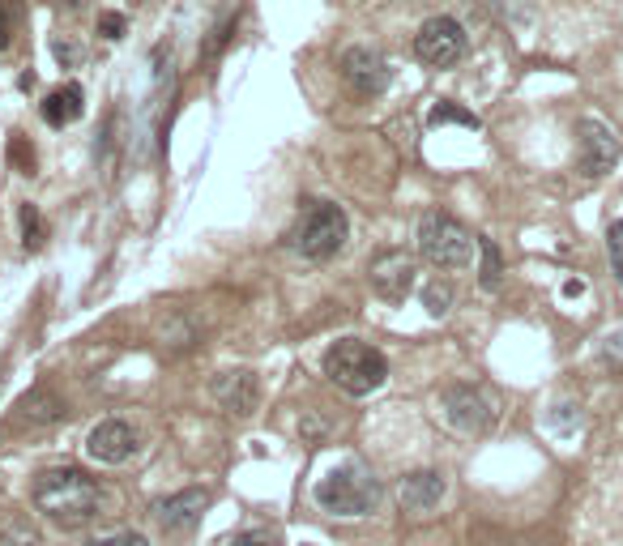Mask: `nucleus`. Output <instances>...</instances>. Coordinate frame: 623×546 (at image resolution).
Wrapping results in <instances>:
<instances>
[{
    "label": "nucleus",
    "mask_w": 623,
    "mask_h": 546,
    "mask_svg": "<svg viewBox=\"0 0 623 546\" xmlns=\"http://www.w3.org/2000/svg\"><path fill=\"white\" fill-rule=\"evenodd\" d=\"M414 273H419V265H414V256L402 248H385L380 256H372V265H367L372 291L385 303H402L414 291Z\"/></svg>",
    "instance_id": "obj_7"
},
{
    "label": "nucleus",
    "mask_w": 623,
    "mask_h": 546,
    "mask_svg": "<svg viewBox=\"0 0 623 546\" xmlns=\"http://www.w3.org/2000/svg\"><path fill=\"white\" fill-rule=\"evenodd\" d=\"M423 303H427V316L440 320L444 312L453 308V286H449V282H431L427 291H423Z\"/></svg>",
    "instance_id": "obj_18"
},
{
    "label": "nucleus",
    "mask_w": 623,
    "mask_h": 546,
    "mask_svg": "<svg viewBox=\"0 0 623 546\" xmlns=\"http://www.w3.org/2000/svg\"><path fill=\"white\" fill-rule=\"evenodd\" d=\"M346 235H350V222L342 214V205L333 201H312L308 210L295 218L291 227V248L299 256H308V261H329V256H338L346 248Z\"/></svg>",
    "instance_id": "obj_4"
},
{
    "label": "nucleus",
    "mask_w": 623,
    "mask_h": 546,
    "mask_svg": "<svg viewBox=\"0 0 623 546\" xmlns=\"http://www.w3.org/2000/svg\"><path fill=\"white\" fill-rule=\"evenodd\" d=\"M86 94H82V86H60V90H52V94H47V99H43V120L47 124H52V128H65V124H73V120H82V111H86Z\"/></svg>",
    "instance_id": "obj_16"
},
{
    "label": "nucleus",
    "mask_w": 623,
    "mask_h": 546,
    "mask_svg": "<svg viewBox=\"0 0 623 546\" xmlns=\"http://www.w3.org/2000/svg\"><path fill=\"white\" fill-rule=\"evenodd\" d=\"M5 43H9V26H5V9H0V52H5Z\"/></svg>",
    "instance_id": "obj_25"
},
{
    "label": "nucleus",
    "mask_w": 623,
    "mask_h": 546,
    "mask_svg": "<svg viewBox=\"0 0 623 546\" xmlns=\"http://www.w3.org/2000/svg\"><path fill=\"white\" fill-rule=\"evenodd\" d=\"M431 124H466V128H478V116L457 103H436L431 107Z\"/></svg>",
    "instance_id": "obj_19"
},
{
    "label": "nucleus",
    "mask_w": 623,
    "mask_h": 546,
    "mask_svg": "<svg viewBox=\"0 0 623 546\" xmlns=\"http://www.w3.org/2000/svg\"><path fill=\"white\" fill-rule=\"evenodd\" d=\"M444 419H449L457 431H466V436H474V431H487L491 427V401L470 389V384H457V389H444Z\"/></svg>",
    "instance_id": "obj_9"
},
{
    "label": "nucleus",
    "mask_w": 623,
    "mask_h": 546,
    "mask_svg": "<svg viewBox=\"0 0 623 546\" xmlns=\"http://www.w3.org/2000/svg\"><path fill=\"white\" fill-rule=\"evenodd\" d=\"M56 419H65V397L52 393L47 384L30 389L18 406H13V423H18V427H47Z\"/></svg>",
    "instance_id": "obj_14"
},
{
    "label": "nucleus",
    "mask_w": 623,
    "mask_h": 546,
    "mask_svg": "<svg viewBox=\"0 0 623 546\" xmlns=\"http://www.w3.org/2000/svg\"><path fill=\"white\" fill-rule=\"evenodd\" d=\"M397 500H402V508H410V512H431L444 500V474H436V470L406 474L402 487H397Z\"/></svg>",
    "instance_id": "obj_15"
},
{
    "label": "nucleus",
    "mask_w": 623,
    "mask_h": 546,
    "mask_svg": "<svg viewBox=\"0 0 623 546\" xmlns=\"http://www.w3.org/2000/svg\"><path fill=\"white\" fill-rule=\"evenodd\" d=\"M22 244L26 248H39L43 244V218L35 205H22Z\"/></svg>",
    "instance_id": "obj_20"
},
{
    "label": "nucleus",
    "mask_w": 623,
    "mask_h": 546,
    "mask_svg": "<svg viewBox=\"0 0 623 546\" xmlns=\"http://www.w3.org/2000/svg\"><path fill=\"white\" fill-rule=\"evenodd\" d=\"M86 546H150L146 542V534H111V538H94V542H86Z\"/></svg>",
    "instance_id": "obj_23"
},
{
    "label": "nucleus",
    "mask_w": 623,
    "mask_h": 546,
    "mask_svg": "<svg viewBox=\"0 0 623 546\" xmlns=\"http://www.w3.org/2000/svg\"><path fill=\"white\" fill-rule=\"evenodd\" d=\"M478 248H483V269H478V282H483V291H495L504 278V261H500V248L491 244V239H478Z\"/></svg>",
    "instance_id": "obj_17"
},
{
    "label": "nucleus",
    "mask_w": 623,
    "mask_h": 546,
    "mask_svg": "<svg viewBox=\"0 0 623 546\" xmlns=\"http://www.w3.org/2000/svg\"><path fill=\"white\" fill-rule=\"evenodd\" d=\"M577 141H581V171L585 175H606V171H611V163L619 158V137L602 120L585 116L577 124Z\"/></svg>",
    "instance_id": "obj_10"
},
{
    "label": "nucleus",
    "mask_w": 623,
    "mask_h": 546,
    "mask_svg": "<svg viewBox=\"0 0 623 546\" xmlns=\"http://www.w3.org/2000/svg\"><path fill=\"white\" fill-rule=\"evenodd\" d=\"M325 376L350 397H367L389 380V359L359 337H342L325 350Z\"/></svg>",
    "instance_id": "obj_2"
},
{
    "label": "nucleus",
    "mask_w": 623,
    "mask_h": 546,
    "mask_svg": "<svg viewBox=\"0 0 623 546\" xmlns=\"http://www.w3.org/2000/svg\"><path fill=\"white\" fill-rule=\"evenodd\" d=\"M231 546H282V538L269 534V529H248V534H239Z\"/></svg>",
    "instance_id": "obj_22"
},
{
    "label": "nucleus",
    "mask_w": 623,
    "mask_h": 546,
    "mask_svg": "<svg viewBox=\"0 0 623 546\" xmlns=\"http://www.w3.org/2000/svg\"><path fill=\"white\" fill-rule=\"evenodd\" d=\"M86 453L99 465H124L137 453V431L124 419H107L86 436Z\"/></svg>",
    "instance_id": "obj_11"
},
{
    "label": "nucleus",
    "mask_w": 623,
    "mask_h": 546,
    "mask_svg": "<svg viewBox=\"0 0 623 546\" xmlns=\"http://www.w3.org/2000/svg\"><path fill=\"white\" fill-rule=\"evenodd\" d=\"M99 500H103L99 483L86 470H77V465L47 470L35 478V508L60 525H86L99 512Z\"/></svg>",
    "instance_id": "obj_1"
},
{
    "label": "nucleus",
    "mask_w": 623,
    "mask_h": 546,
    "mask_svg": "<svg viewBox=\"0 0 623 546\" xmlns=\"http://www.w3.org/2000/svg\"><path fill=\"white\" fill-rule=\"evenodd\" d=\"M419 252L436 269H466L474 261V235L457 218L431 210L419 218Z\"/></svg>",
    "instance_id": "obj_5"
},
{
    "label": "nucleus",
    "mask_w": 623,
    "mask_h": 546,
    "mask_svg": "<svg viewBox=\"0 0 623 546\" xmlns=\"http://www.w3.org/2000/svg\"><path fill=\"white\" fill-rule=\"evenodd\" d=\"M414 56L431 69H449L466 56V30H461L457 18H427L414 35Z\"/></svg>",
    "instance_id": "obj_6"
},
{
    "label": "nucleus",
    "mask_w": 623,
    "mask_h": 546,
    "mask_svg": "<svg viewBox=\"0 0 623 546\" xmlns=\"http://www.w3.org/2000/svg\"><path fill=\"white\" fill-rule=\"evenodd\" d=\"M342 77L350 90L372 99V94H385L389 86V60L376 52V47H346L342 52Z\"/></svg>",
    "instance_id": "obj_8"
},
{
    "label": "nucleus",
    "mask_w": 623,
    "mask_h": 546,
    "mask_svg": "<svg viewBox=\"0 0 623 546\" xmlns=\"http://www.w3.org/2000/svg\"><path fill=\"white\" fill-rule=\"evenodd\" d=\"M214 401L227 414H239V419H248L252 410H257V397H261V389H257V376L248 372V367H235V372H218L214 376Z\"/></svg>",
    "instance_id": "obj_12"
},
{
    "label": "nucleus",
    "mask_w": 623,
    "mask_h": 546,
    "mask_svg": "<svg viewBox=\"0 0 623 546\" xmlns=\"http://www.w3.org/2000/svg\"><path fill=\"white\" fill-rule=\"evenodd\" d=\"M606 252H611L615 278L623 282V218H619V222H611V231H606Z\"/></svg>",
    "instance_id": "obj_21"
},
{
    "label": "nucleus",
    "mask_w": 623,
    "mask_h": 546,
    "mask_svg": "<svg viewBox=\"0 0 623 546\" xmlns=\"http://www.w3.org/2000/svg\"><path fill=\"white\" fill-rule=\"evenodd\" d=\"M316 504L333 512V517H367V512L380 504V483L359 461L333 465L321 483H316Z\"/></svg>",
    "instance_id": "obj_3"
},
{
    "label": "nucleus",
    "mask_w": 623,
    "mask_h": 546,
    "mask_svg": "<svg viewBox=\"0 0 623 546\" xmlns=\"http://www.w3.org/2000/svg\"><path fill=\"white\" fill-rule=\"evenodd\" d=\"M99 35L103 39H120L124 35V18H120V13H103V18H99Z\"/></svg>",
    "instance_id": "obj_24"
},
{
    "label": "nucleus",
    "mask_w": 623,
    "mask_h": 546,
    "mask_svg": "<svg viewBox=\"0 0 623 546\" xmlns=\"http://www.w3.org/2000/svg\"><path fill=\"white\" fill-rule=\"evenodd\" d=\"M205 508H210V491H201V487L175 491L171 500L158 504V525H163L167 534H188V529L201 521Z\"/></svg>",
    "instance_id": "obj_13"
}]
</instances>
